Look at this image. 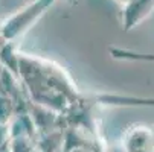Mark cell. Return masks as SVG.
I'll list each match as a JSON object with an SVG mask.
<instances>
[{"instance_id": "1", "label": "cell", "mask_w": 154, "mask_h": 152, "mask_svg": "<svg viewBox=\"0 0 154 152\" xmlns=\"http://www.w3.org/2000/svg\"><path fill=\"white\" fill-rule=\"evenodd\" d=\"M125 152H154V131L148 126H131L124 137Z\"/></svg>"}, {"instance_id": "2", "label": "cell", "mask_w": 154, "mask_h": 152, "mask_svg": "<svg viewBox=\"0 0 154 152\" xmlns=\"http://www.w3.org/2000/svg\"><path fill=\"white\" fill-rule=\"evenodd\" d=\"M52 2H54V0H38L37 3L29 6L25 12L18 14L17 17H12V20L5 28V35L6 37H15L17 34L23 32V29L28 28L32 21H35L37 17H40L41 12L45 11Z\"/></svg>"}, {"instance_id": "3", "label": "cell", "mask_w": 154, "mask_h": 152, "mask_svg": "<svg viewBox=\"0 0 154 152\" xmlns=\"http://www.w3.org/2000/svg\"><path fill=\"white\" fill-rule=\"evenodd\" d=\"M122 11V20H124V28L130 31L139 25L140 21L152 11L154 8V0H128L124 5Z\"/></svg>"}, {"instance_id": "4", "label": "cell", "mask_w": 154, "mask_h": 152, "mask_svg": "<svg viewBox=\"0 0 154 152\" xmlns=\"http://www.w3.org/2000/svg\"><path fill=\"white\" fill-rule=\"evenodd\" d=\"M110 55L115 59L119 61H137V62H154V53H140L130 49H119V47H112Z\"/></svg>"}]
</instances>
